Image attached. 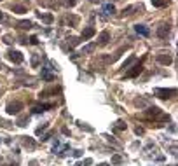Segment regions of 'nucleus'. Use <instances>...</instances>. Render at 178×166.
I'll use <instances>...</instances> for the list:
<instances>
[{
	"label": "nucleus",
	"instance_id": "f3484780",
	"mask_svg": "<svg viewBox=\"0 0 178 166\" xmlns=\"http://www.w3.org/2000/svg\"><path fill=\"white\" fill-rule=\"evenodd\" d=\"M42 79H44V80H53V79H54V75H53V74H49L47 68H42Z\"/></svg>",
	"mask_w": 178,
	"mask_h": 166
},
{
	"label": "nucleus",
	"instance_id": "473e14b6",
	"mask_svg": "<svg viewBox=\"0 0 178 166\" xmlns=\"http://www.w3.org/2000/svg\"><path fill=\"white\" fill-rule=\"evenodd\" d=\"M81 156H82L81 150H75V152H73V157H81Z\"/></svg>",
	"mask_w": 178,
	"mask_h": 166
},
{
	"label": "nucleus",
	"instance_id": "c85d7f7f",
	"mask_svg": "<svg viewBox=\"0 0 178 166\" xmlns=\"http://www.w3.org/2000/svg\"><path fill=\"white\" fill-rule=\"evenodd\" d=\"M44 129H47V124H42L40 128H37V135H40V133L44 131Z\"/></svg>",
	"mask_w": 178,
	"mask_h": 166
},
{
	"label": "nucleus",
	"instance_id": "2eb2a0df",
	"mask_svg": "<svg viewBox=\"0 0 178 166\" xmlns=\"http://www.w3.org/2000/svg\"><path fill=\"white\" fill-rule=\"evenodd\" d=\"M12 11L16 12V14H25V12H26V7L25 6H12Z\"/></svg>",
	"mask_w": 178,
	"mask_h": 166
},
{
	"label": "nucleus",
	"instance_id": "0eeeda50",
	"mask_svg": "<svg viewBox=\"0 0 178 166\" xmlns=\"http://www.w3.org/2000/svg\"><path fill=\"white\" fill-rule=\"evenodd\" d=\"M157 61H159L161 65H169L173 61V58L166 53H161V54H157Z\"/></svg>",
	"mask_w": 178,
	"mask_h": 166
},
{
	"label": "nucleus",
	"instance_id": "9b49d317",
	"mask_svg": "<svg viewBox=\"0 0 178 166\" xmlns=\"http://www.w3.org/2000/svg\"><path fill=\"white\" fill-rule=\"evenodd\" d=\"M108 40H110V33H108L107 30L100 33V44H101V46H105V44H108Z\"/></svg>",
	"mask_w": 178,
	"mask_h": 166
},
{
	"label": "nucleus",
	"instance_id": "f8f14e48",
	"mask_svg": "<svg viewBox=\"0 0 178 166\" xmlns=\"http://www.w3.org/2000/svg\"><path fill=\"white\" fill-rule=\"evenodd\" d=\"M23 145L28 147V149H35V142L32 138H28V136H23Z\"/></svg>",
	"mask_w": 178,
	"mask_h": 166
},
{
	"label": "nucleus",
	"instance_id": "5701e85b",
	"mask_svg": "<svg viewBox=\"0 0 178 166\" xmlns=\"http://www.w3.org/2000/svg\"><path fill=\"white\" fill-rule=\"evenodd\" d=\"M68 42H70V47H75V46L81 42V40H79L77 37H70V38H68Z\"/></svg>",
	"mask_w": 178,
	"mask_h": 166
},
{
	"label": "nucleus",
	"instance_id": "4468645a",
	"mask_svg": "<svg viewBox=\"0 0 178 166\" xmlns=\"http://www.w3.org/2000/svg\"><path fill=\"white\" fill-rule=\"evenodd\" d=\"M113 129H115V131H124V129H126V123H124V121H117L115 126H113Z\"/></svg>",
	"mask_w": 178,
	"mask_h": 166
},
{
	"label": "nucleus",
	"instance_id": "1a4fd4ad",
	"mask_svg": "<svg viewBox=\"0 0 178 166\" xmlns=\"http://www.w3.org/2000/svg\"><path fill=\"white\" fill-rule=\"evenodd\" d=\"M161 108H157V107H150V108H148V110H147V112H145V115H147V117H157V119H159V115H161Z\"/></svg>",
	"mask_w": 178,
	"mask_h": 166
},
{
	"label": "nucleus",
	"instance_id": "7c9ffc66",
	"mask_svg": "<svg viewBox=\"0 0 178 166\" xmlns=\"http://www.w3.org/2000/svg\"><path fill=\"white\" fill-rule=\"evenodd\" d=\"M30 44H33V46H35V44H38V38L35 37V35H33V37H30Z\"/></svg>",
	"mask_w": 178,
	"mask_h": 166
},
{
	"label": "nucleus",
	"instance_id": "412c9836",
	"mask_svg": "<svg viewBox=\"0 0 178 166\" xmlns=\"http://www.w3.org/2000/svg\"><path fill=\"white\" fill-rule=\"evenodd\" d=\"M26 123H28V115H21V117L18 119V126H26Z\"/></svg>",
	"mask_w": 178,
	"mask_h": 166
},
{
	"label": "nucleus",
	"instance_id": "2f4dec72",
	"mask_svg": "<svg viewBox=\"0 0 178 166\" xmlns=\"http://www.w3.org/2000/svg\"><path fill=\"white\" fill-rule=\"evenodd\" d=\"M135 131H136V135H143V128H140V126H138Z\"/></svg>",
	"mask_w": 178,
	"mask_h": 166
},
{
	"label": "nucleus",
	"instance_id": "c756f323",
	"mask_svg": "<svg viewBox=\"0 0 178 166\" xmlns=\"http://www.w3.org/2000/svg\"><path fill=\"white\" fill-rule=\"evenodd\" d=\"M4 42H6V44H12V37H11V35H6V37H4Z\"/></svg>",
	"mask_w": 178,
	"mask_h": 166
},
{
	"label": "nucleus",
	"instance_id": "7ed1b4c3",
	"mask_svg": "<svg viewBox=\"0 0 178 166\" xmlns=\"http://www.w3.org/2000/svg\"><path fill=\"white\" fill-rule=\"evenodd\" d=\"M154 93H156L159 98L166 100V98H171V95H176V89H162V87H157Z\"/></svg>",
	"mask_w": 178,
	"mask_h": 166
},
{
	"label": "nucleus",
	"instance_id": "a211bd4d",
	"mask_svg": "<svg viewBox=\"0 0 178 166\" xmlns=\"http://www.w3.org/2000/svg\"><path fill=\"white\" fill-rule=\"evenodd\" d=\"M103 11H105V14H113V12H115V7H113L112 4H107V6H103Z\"/></svg>",
	"mask_w": 178,
	"mask_h": 166
},
{
	"label": "nucleus",
	"instance_id": "f03ea898",
	"mask_svg": "<svg viewBox=\"0 0 178 166\" xmlns=\"http://www.w3.org/2000/svg\"><path fill=\"white\" fill-rule=\"evenodd\" d=\"M7 58L11 59L12 63H16V65H19V63H23V54L19 53V51H14V49H11L9 53H7Z\"/></svg>",
	"mask_w": 178,
	"mask_h": 166
},
{
	"label": "nucleus",
	"instance_id": "cd10ccee",
	"mask_svg": "<svg viewBox=\"0 0 178 166\" xmlns=\"http://www.w3.org/2000/svg\"><path fill=\"white\" fill-rule=\"evenodd\" d=\"M133 9H135V7H126L124 11H122V14H121V16H126V14H131V11H133Z\"/></svg>",
	"mask_w": 178,
	"mask_h": 166
},
{
	"label": "nucleus",
	"instance_id": "a878e982",
	"mask_svg": "<svg viewBox=\"0 0 178 166\" xmlns=\"http://www.w3.org/2000/svg\"><path fill=\"white\" fill-rule=\"evenodd\" d=\"M133 61H135V56H131V58L128 59V61H124V65H122V68H128V67H129V65L133 63Z\"/></svg>",
	"mask_w": 178,
	"mask_h": 166
},
{
	"label": "nucleus",
	"instance_id": "6ab92c4d",
	"mask_svg": "<svg viewBox=\"0 0 178 166\" xmlns=\"http://www.w3.org/2000/svg\"><path fill=\"white\" fill-rule=\"evenodd\" d=\"M168 4V0H152V6L154 7H164Z\"/></svg>",
	"mask_w": 178,
	"mask_h": 166
},
{
	"label": "nucleus",
	"instance_id": "393cba45",
	"mask_svg": "<svg viewBox=\"0 0 178 166\" xmlns=\"http://www.w3.org/2000/svg\"><path fill=\"white\" fill-rule=\"evenodd\" d=\"M66 21L70 23V25H77V21H79V18H77V16H68V19H66Z\"/></svg>",
	"mask_w": 178,
	"mask_h": 166
},
{
	"label": "nucleus",
	"instance_id": "bb28decb",
	"mask_svg": "<svg viewBox=\"0 0 178 166\" xmlns=\"http://www.w3.org/2000/svg\"><path fill=\"white\" fill-rule=\"evenodd\" d=\"M38 61H40V59H38V56L35 54V56L32 58V65H33V67H38Z\"/></svg>",
	"mask_w": 178,
	"mask_h": 166
},
{
	"label": "nucleus",
	"instance_id": "b1692460",
	"mask_svg": "<svg viewBox=\"0 0 178 166\" xmlns=\"http://www.w3.org/2000/svg\"><path fill=\"white\" fill-rule=\"evenodd\" d=\"M63 4H65L66 7H73L77 4V0H63Z\"/></svg>",
	"mask_w": 178,
	"mask_h": 166
},
{
	"label": "nucleus",
	"instance_id": "423d86ee",
	"mask_svg": "<svg viewBox=\"0 0 178 166\" xmlns=\"http://www.w3.org/2000/svg\"><path fill=\"white\" fill-rule=\"evenodd\" d=\"M49 108H54V103H44V105H35L33 107V112L35 114H40V112H45Z\"/></svg>",
	"mask_w": 178,
	"mask_h": 166
},
{
	"label": "nucleus",
	"instance_id": "aec40b11",
	"mask_svg": "<svg viewBox=\"0 0 178 166\" xmlns=\"http://www.w3.org/2000/svg\"><path fill=\"white\" fill-rule=\"evenodd\" d=\"M112 163H113V164H121V163H122V156H121V154H113L112 156Z\"/></svg>",
	"mask_w": 178,
	"mask_h": 166
},
{
	"label": "nucleus",
	"instance_id": "6e6552de",
	"mask_svg": "<svg viewBox=\"0 0 178 166\" xmlns=\"http://www.w3.org/2000/svg\"><path fill=\"white\" fill-rule=\"evenodd\" d=\"M94 33H96V30H94L93 26L84 28V32H82V40H89L91 37H94Z\"/></svg>",
	"mask_w": 178,
	"mask_h": 166
},
{
	"label": "nucleus",
	"instance_id": "ddd939ff",
	"mask_svg": "<svg viewBox=\"0 0 178 166\" xmlns=\"http://www.w3.org/2000/svg\"><path fill=\"white\" fill-rule=\"evenodd\" d=\"M38 18H40V19H42L44 23H53V14H42V12H38Z\"/></svg>",
	"mask_w": 178,
	"mask_h": 166
},
{
	"label": "nucleus",
	"instance_id": "f704fd0d",
	"mask_svg": "<svg viewBox=\"0 0 178 166\" xmlns=\"http://www.w3.org/2000/svg\"><path fill=\"white\" fill-rule=\"evenodd\" d=\"M32 166H37V164H35V163H32Z\"/></svg>",
	"mask_w": 178,
	"mask_h": 166
},
{
	"label": "nucleus",
	"instance_id": "20e7f679",
	"mask_svg": "<svg viewBox=\"0 0 178 166\" xmlns=\"http://www.w3.org/2000/svg\"><path fill=\"white\" fill-rule=\"evenodd\" d=\"M141 70H143V63L141 61H138V63H135V67L126 74V77H136V75H140L141 74Z\"/></svg>",
	"mask_w": 178,
	"mask_h": 166
},
{
	"label": "nucleus",
	"instance_id": "f257e3e1",
	"mask_svg": "<svg viewBox=\"0 0 178 166\" xmlns=\"http://www.w3.org/2000/svg\"><path fill=\"white\" fill-rule=\"evenodd\" d=\"M23 108V103L19 102V100H16V102H11L9 105H7V114L9 115H14V114H19V110Z\"/></svg>",
	"mask_w": 178,
	"mask_h": 166
},
{
	"label": "nucleus",
	"instance_id": "dca6fc26",
	"mask_svg": "<svg viewBox=\"0 0 178 166\" xmlns=\"http://www.w3.org/2000/svg\"><path fill=\"white\" fill-rule=\"evenodd\" d=\"M96 49V44H89V46H84L82 47V54H86V53H93Z\"/></svg>",
	"mask_w": 178,
	"mask_h": 166
},
{
	"label": "nucleus",
	"instance_id": "72a5a7b5",
	"mask_svg": "<svg viewBox=\"0 0 178 166\" xmlns=\"http://www.w3.org/2000/svg\"><path fill=\"white\" fill-rule=\"evenodd\" d=\"M2 19H4V14H2V12H0V21H2Z\"/></svg>",
	"mask_w": 178,
	"mask_h": 166
},
{
	"label": "nucleus",
	"instance_id": "39448f33",
	"mask_svg": "<svg viewBox=\"0 0 178 166\" xmlns=\"http://www.w3.org/2000/svg\"><path fill=\"white\" fill-rule=\"evenodd\" d=\"M169 25H161V26L157 28V37L159 38H166L168 35H169Z\"/></svg>",
	"mask_w": 178,
	"mask_h": 166
},
{
	"label": "nucleus",
	"instance_id": "9d476101",
	"mask_svg": "<svg viewBox=\"0 0 178 166\" xmlns=\"http://www.w3.org/2000/svg\"><path fill=\"white\" fill-rule=\"evenodd\" d=\"M135 30H136V33H140L143 37H148V35H150V32H148V28H147L145 25H136Z\"/></svg>",
	"mask_w": 178,
	"mask_h": 166
},
{
	"label": "nucleus",
	"instance_id": "4be33fe9",
	"mask_svg": "<svg viewBox=\"0 0 178 166\" xmlns=\"http://www.w3.org/2000/svg\"><path fill=\"white\" fill-rule=\"evenodd\" d=\"M18 25H19V28H23V30H30V28H32V23L30 21H19Z\"/></svg>",
	"mask_w": 178,
	"mask_h": 166
}]
</instances>
